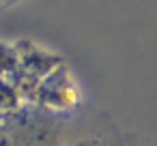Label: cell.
<instances>
[{"instance_id": "obj_1", "label": "cell", "mask_w": 157, "mask_h": 146, "mask_svg": "<svg viewBox=\"0 0 157 146\" xmlns=\"http://www.w3.org/2000/svg\"><path fill=\"white\" fill-rule=\"evenodd\" d=\"M82 103V88L69 69L67 60L52 69L37 86L30 105H37L50 114H67L73 112Z\"/></svg>"}, {"instance_id": "obj_2", "label": "cell", "mask_w": 157, "mask_h": 146, "mask_svg": "<svg viewBox=\"0 0 157 146\" xmlns=\"http://www.w3.org/2000/svg\"><path fill=\"white\" fill-rule=\"evenodd\" d=\"M17 47H20V67H17V73L13 75V82L20 88V92L24 95L26 103H30L39 82L52 69H56L60 62H65V58L60 54H56L54 50H50L41 43H35L30 39H20Z\"/></svg>"}, {"instance_id": "obj_3", "label": "cell", "mask_w": 157, "mask_h": 146, "mask_svg": "<svg viewBox=\"0 0 157 146\" xmlns=\"http://www.w3.org/2000/svg\"><path fill=\"white\" fill-rule=\"evenodd\" d=\"M24 105H26V99L15 86V82L0 75V120L17 114Z\"/></svg>"}, {"instance_id": "obj_4", "label": "cell", "mask_w": 157, "mask_h": 146, "mask_svg": "<svg viewBox=\"0 0 157 146\" xmlns=\"http://www.w3.org/2000/svg\"><path fill=\"white\" fill-rule=\"evenodd\" d=\"M20 67V47L17 41H7L0 39V75L13 80Z\"/></svg>"}, {"instance_id": "obj_5", "label": "cell", "mask_w": 157, "mask_h": 146, "mask_svg": "<svg viewBox=\"0 0 157 146\" xmlns=\"http://www.w3.org/2000/svg\"><path fill=\"white\" fill-rule=\"evenodd\" d=\"M65 146H108L105 140L97 137V135H86V137H75L71 142H67Z\"/></svg>"}]
</instances>
